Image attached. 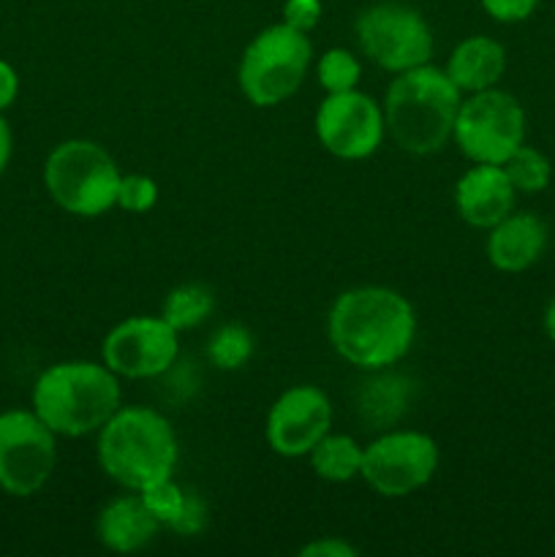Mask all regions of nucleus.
<instances>
[{
    "instance_id": "nucleus-1",
    "label": "nucleus",
    "mask_w": 555,
    "mask_h": 557,
    "mask_svg": "<svg viewBox=\"0 0 555 557\" xmlns=\"http://www.w3.org/2000/svg\"><path fill=\"white\" fill-rule=\"evenodd\" d=\"M326 335L343 362L365 373H384L411 351L417 313L395 288L357 286L332 302Z\"/></svg>"
},
{
    "instance_id": "nucleus-2",
    "label": "nucleus",
    "mask_w": 555,
    "mask_h": 557,
    "mask_svg": "<svg viewBox=\"0 0 555 557\" xmlns=\"http://www.w3.org/2000/svg\"><path fill=\"white\" fill-rule=\"evenodd\" d=\"M460 103V87L444 69L424 63L400 71L381 103L386 134L411 156H433L452 141Z\"/></svg>"
},
{
    "instance_id": "nucleus-3",
    "label": "nucleus",
    "mask_w": 555,
    "mask_h": 557,
    "mask_svg": "<svg viewBox=\"0 0 555 557\" xmlns=\"http://www.w3.org/2000/svg\"><path fill=\"white\" fill-rule=\"evenodd\" d=\"M123 406L120 375L103 362L71 359L44 370L33 386V411L54 435H92Z\"/></svg>"
},
{
    "instance_id": "nucleus-4",
    "label": "nucleus",
    "mask_w": 555,
    "mask_h": 557,
    "mask_svg": "<svg viewBox=\"0 0 555 557\" xmlns=\"http://www.w3.org/2000/svg\"><path fill=\"white\" fill-rule=\"evenodd\" d=\"M96 451L101 471L131 493L172 476L180 460L174 428L147 406H120L98 430Z\"/></svg>"
},
{
    "instance_id": "nucleus-5",
    "label": "nucleus",
    "mask_w": 555,
    "mask_h": 557,
    "mask_svg": "<svg viewBox=\"0 0 555 557\" xmlns=\"http://www.w3.org/2000/svg\"><path fill=\"white\" fill-rule=\"evenodd\" d=\"M120 174L114 158L98 141H60L44 163V185L60 210L76 218H98L118 207Z\"/></svg>"
},
{
    "instance_id": "nucleus-6",
    "label": "nucleus",
    "mask_w": 555,
    "mask_h": 557,
    "mask_svg": "<svg viewBox=\"0 0 555 557\" xmlns=\"http://www.w3.org/2000/svg\"><path fill=\"white\" fill-rule=\"evenodd\" d=\"M313 60L308 33L294 30L286 22L256 33L239 58L237 82L245 101L256 109H272L288 101L303 87Z\"/></svg>"
},
{
    "instance_id": "nucleus-7",
    "label": "nucleus",
    "mask_w": 555,
    "mask_h": 557,
    "mask_svg": "<svg viewBox=\"0 0 555 557\" xmlns=\"http://www.w3.org/2000/svg\"><path fill=\"white\" fill-rule=\"evenodd\" d=\"M452 141L471 163L504 166L506 158L526 141V112L509 92L490 87L462 98Z\"/></svg>"
},
{
    "instance_id": "nucleus-8",
    "label": "nucleus",
    "mask_w": 555,
    "mask_h": 557,
    "mask_svg": "<svg viewBox=\"0 0 555 557\" xmlns=\"http://www.w3.org/2000/svg\"><path fill=\"white\" fill-rule=\"evenodd\" d=\"M354 30L365 58L390 74L430 63L433 54V30L428 20L397 0L368 5L354 22Z\"/></svg>"
},
{
    "instance_id": "nucleus-9",
    "label": "nucleus",
    "mask_w": 555,
    "mask_h": 557,
    "mask_svg": "<svg viewBox=\"0 0 555 557\" xmlns=\"http://www.w3.org/2000/svg\"><path fill=\"white\" fill-rule=\"evenodd\" d=\"M435 471H439V444L428 433L390 430L365 446L359 476L381 498H406L430 484Z\"/></svg>"
},
{
    "instance_id": "nucleus-10",
    "label": "nucleus",
    "mask_w": 555,
    "mask_h": 557,
    "mask_svg": "<svg viewBox=\"0 0 555 557\" xmlns=\"http://www.w3.org/2000/svg\"><path fill=\"white\" fill-rule=\"evenodd\" d=\"M58 435L36 411L0 413V487L14 498H30L58 466Z\"/></svg>"
},
{
    "instance_id": "nucleus-11",
    "label": "nucleus",
    "mask_w": 555,
    "mask_h": 557,
    "mask_svg": "<svg viewBox=\"0 0 555 557\" xmlns=\"http://www.w3.org/2000/svg\"><path fill=\"white\" fill-rule=\"evenodd\" d=\"M180 354V332L163 315H131L107 332L103 364L120 379H158L172 370Z\"/></svg>"
},
{
    "instance_id": "nucleus-12",
    "label": "nucleus",
    "mask_w": 555,
    "mask_h": 557,
    "mask_svg": "<svg viewBox=\"0 0 555 557\" xmlns=\"http://www.w3.org/2000/svg\"><path fill=\"white\" fill-rule=\"evenodd\" d=\"M313 131L319 145L341 161H365L386 136L384 109L368 92H326L316 109Z\"/></svg>"
},
{
    "instance_id": "nucleus-13",
    "label": "nucleus",
    "mask_w": 555,
    "mask_h": 557,
    "mask_svg": "<svg viewBox=\"0 0 555 557\" xmlns=\"http://www.w3.org/2000/svg\"><path fill=\"white\" fill-rule=\"evenodd\" d=\"M330 428L332 403L326 392L313 384H297L272 403L264 435L278 457L297 460V457H308L310 449L330 433Z\"/></svg>"
},
{
    "instance_id": "nucleus-14",
    "label": "nucleus",
    "mask_w": 555,
    "mask_h": 557,
    "mask_svg": "<svg viewBox=\"0 0 555 557\" xmlns=\"http://www.w3.org/2000/svg\"><path fill=\"white\" fill-rule=\"evenodd\" d=\"M517 190L504 166L473 163L455 185L457 215L473 228H493L515 210Z\"/></svg>"
},
{
    "instance_id": "nucleus-15",
    "label": "nucleus",
    "mask_w": 555,
    "mask_h": 557,
    "mask_svg": "<svg viewBox=\"0 0 555 557\" xmlns=\"http://www.w3.org/2000/svg\"><path fill=\"white\" fill-rule=\"evenodd\" d=\"M488 232L484 253L490 264L506 275H517L536 264L547 245V226L536 215H526V212H517V215L511 212Z\"/></svg>"
},
{
    "instance_id": "nucleus-16",
    "label": "nucleus",
    "mask_w": 555,
    "mask_h": 557,
    "mask_svg": "<svg viewBox=\"0 0 555 557\" xmlns=\"http://www.w3.org/2000/svg\"><path fill=\"white\" fill-rule=\"evenodd\" d=\"M161 522L152 517L139 493H125L109 500L96 520V536L107 549L131 555L145 549L158 536Z\"/></svg>"
},
{
    "instance_id": "nucleus-17",
    "label": "nucleus",
    "mask_w": 555,
    "mask_h": 557,
    "mask_svg": "<svg viewBox=\"0 0 555 557\" xmlns=\"http://www.w3.org/2000/svg\"><path fill=\"white\" fill-rule=\"evenodd\" d=\"M444 71L460 92H482L501 82L506 71V49L495 38L468 36L452 49Z\"/></svg>"
},
{
    "instance_id": "nucleus-18",
    "label": "nucleus",
    "mask_w": 555,
    "mask_h": 557,
    "mask_svg": "<svg viewBox=\"0 0 555 557\" xmlns=\"http://www.w3.org/2000/svg\"><path fill=\"white\" fill-rule=\"evenodd\" d=\"M365 446H359L351 435L326 433L319 444L310 449V468L319 479L332 484L351 482L362 471Z\"/></svg>"
},
{
    "instance_id": "nucleus-19",
    "label": "nucleus",
    "mask_w": 555,
    "mask_h": 557,
    "mask_svg": "<svg viewBox=\"0 0 555 557\" xmlns=\"http://www.w3.org/2000/svg\"><path fill=\"white\" fill-rule=\"evenodd\" d=\"M212 310H215V294L210 288L201 286V283H183L166 294L161 315L174 330L185 332L205 324Z\"/></svg>"
},
{
    "instance_id": "nucleus-20",
    "label": "nucleus",
    "mask_w": 555,
    "mask_h": 557,
    "mask_svg": "<svg viewBox=\"0 0 555 557\" xmlns=\"http://www.w3.org/2000/svg\"><path fill=\"white\" fill-rule=\"evenodd\" d=\"M256 351V341L248 326L226 324L210 337L207 357L218 370H239L250 362Z\"/></svg>"
},
{
    "instance_id": "nucleus-21",
    "label": "nucleus",
    "mask_w": 555,
    "mask_h": 557,
    "mask_svg": "<svg viewBox=\"0 0 555 557\" xmlns=\"http://www.w3.org/2000/svg\"><path fill=\"white\" fill-rule=\"evenodd\" d=\"M504 172L515 185V190H522V194H539V190L547 188L550 177H553V166H550L547 158L528 145H520L506 158Z\"/></svg>"
},
{
    "instance_id": "nucleus-22",
    "label": "nucleus",
    "mask_w": 555,
    "mask_h": 557,
    "mask_svg": "<svg viewBox=\"0 0 555 557\" xmlns=\"http://www.w3.org/2000/svg\"><path fill=\"white\" fill-rule=\"evenodd\" d=\"M316 79L326 92H346L357 90L359 79H362V63L354 52L343 47L326 49L316 65Z\"/></svg>"
},
{
    "instance_id": "nucleus-23",
    "label": "nucleus",
    "mask_w": 555,
    "mask_h": 557,
    "mask_svg": "<svg viewBox=\"0 0 555 557\" xmlns=\"http://www.w3.org/2000/svg\"><path fill=\"white\" fill-rule=\"evenodd\" d=\"M185 493H188V490L180 487V484L174 482L172 476L161 479V482H152V484H147L145 490H139L141 500H145L147 509L152 511V517L161 522V528L172 525L174 517L180 515V509H183Z\"/></svg>"
},
{
    "instance_id": "nucleus-24",
    "label": "nucleus",
    "mask_w": 555,
    "mask_h": 557,
    "mask_svg": "<svg viewBox=\"0 0 555 557\" xmlns=\"http://www.w3.org/2000/svg\"><path fill=\"white\" fill-rule=\"evenodd\" d=\"M158 205V185L147 174H123L118 188V207L134 215H145Z\"/></svg>"
},
{
    "instance_id": "nucleus-25",
    "label": "nucleus",
    "mask_w": 555,
    "mask_h": 557,
    "mask_svg": "<svg viewBox=\"0 0 555 557\" xmlns=\"http://www.w3.org/2000/svg\"><path fill=\"white\" fill-rule=\"evenodd\" d=\"M207 525V506L205 500L196 493H185L183 509L174 517V522L169 525V531L177 533V536H196V533L205 531Z\"/></svg>"
},
{
    "instance_id": "nucleus-26",
    "label": "nucleus",
    "mask_w": 555,
    "mask_h": 557,
    "mask_svg": "<svg viewBox=\"0 0 555 557\" xmlns=\"http://www.w3.org/2000/svg\"><path fill=\"white\" fill-rule=\"evenodd\" d=\"M283 22L294 30L310 33L321 22V0H286Z\"/></svg>"
},
{
    "instance_id": "nucleus-27",
    "label": "nucleus",
    "mask_w": 555,
    "mask_h": 557,
    "mask_svg": "<svg viewBox=\"0 0 555 557\" xmlns=\"http://www.w3.org/2000/svg\"><path fill=\"white\" fill-rule=\"evenodd\" d=\"M495 22H522L536 11L539 0H479Z\"/></svg>"
},
{
    "instance_id": "nucleus-28",
    "label": "nucleus",
    "mask_w": 555,
    "mask_h": 557,
    "mask_svg": "<svg viewBox=\"0 0 555 557\" xmlns=\"http://www.w3.org/2000/svg\"><path fill=\"white\" fill-rule=\"evenodd\" d=\"M299 555L303 557H357V549H354L348 542H343V539L326 536V539H316V542L305 544V547L299 549Z\"/></svg>"
},
{
    "instance_id": "nucleus-29",
    "label": "nucleus",
    "mask_w": 555,
    "mask_h": 557,
    "mask_svg": "<svg viewBox=\"0 0 555 557\" xmlns=\"http://www.w3.org/2000/svg\"><path fill=\"white\" fill-rule=\"evenodd\" d=\"M16 92H20V76L5 60H0V112L14 103Z\"/></svg>"
},
{
    "instance_id": "nucleus-30",
    "label": "nucleus",
    "mask_w": 555,
    "mask_h": 557,
    "mask_svg": "<svg viewBox=\"0 0 555 557\" xmlns=\"http://www.w3.org/2000/svg\"><path fill=\"white\" fill-rule=\"evenodd\" d=\"M9 158H11V128H9V123L0 117V174H3Z\"/></svg>"
},
{
    "instance_id": "nucleus-31",
    "label": "nucleus",
    "mask_w": 555,
    "mask_h": 557,
    "mask_svg": "<svg viewBox=\"0 0 555 557\" xmlns=\"http://www.w3.org/2000/svg\"><path fill=\"white\" fill-rule=\"evenodd\" d=\"M544 330H547L550 341L555 343V299H553V302H550L547 313H544Z\"/></svg>"
}]
</instances>
